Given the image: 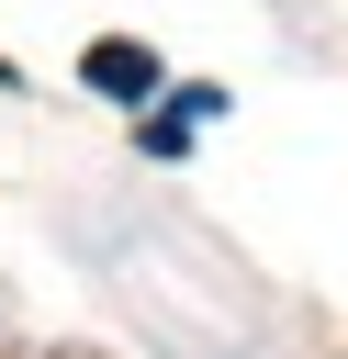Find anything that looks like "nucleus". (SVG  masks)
<instances>
[{"label": "nucleus", "instance_id": "1", "mask_svg": "<svg viewBox=\"0 0 348 359\" xmlns=\"http://www.w3.org/2000/svg\"><path fill=\"white\" fill-rule=\"evenodd\" d=\"M79 79H90L101 101H123V112H135V101H168V67H157V45H135V34H101V45L79 56Z\"/></svg>", "mask_w": 348, "mask_h": 359}, {"label": "nucleus", "instance_id": "2", "mask_svg": "<svg viewBox=\"0 0 348 359\" xmlns=\"http://www.w3.org/2000/svg\"><path fill=\"white\" fill-rule=\"evenodd\" d=\"M135 146H146V157H180V146H191V123H180V112H146V123H135Z\"/></svg>", "mask_w": 348, "mask_h": 359}, {"label": "nucleus", "instance_id": "3", "mask_svg": "<svg viewBox=\"0 0 348 359\" xmlns=\"http://www.w3.org/2000/svg\"><path fill=\"white\" fill-rule=\"evenodd\" d=\"M168 112H180V123H213V112H225V90H213V79H191V90H168Z\"/></svg>", "mask_w": 348, "mask_h": 359}, {"label": "nucleus", "instance_id": "4", "mask_svg": "<svg viewBox=\"0 0 348 359\" xmlns=\"http://www.w3.org/2000/svg\"><path fill=\"white\" fill-rule=\"evenodd\" d=\"M0 79H11V56H0Z\"/></svg>", "mask_w": 348, "mask_h": 359}]
</instances>
